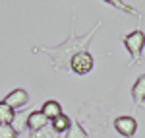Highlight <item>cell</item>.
I'll return each mask as SVG.
<instances>
[{
  "label": "cell",
  "mask_w": 145,
  "mask_h": 138,
  "mask_svg": "<svg viewBox=\"0 0 145 138\" xmlns=\"http://www.w3.org/2000/svg\"><path fill=\"white\" fill-rule=\"evenodd\" d=\"M2 101L8 105V107H12L14 111H22V109H25L27 103H29V93L25 92L23 88H16V90H12L10 93H6V97H4Z\"/></svg>",
  "instance_id": "277c9868"
},
{
  "label": "cell",
  "mask_w": 145,
  "mask_h": 138,
  "mask_svg": "<svg viewBox=\"0 0 145 138\" xmlns=\"http://www.w3.org/2000/svg\"><path fill=\"white\" fill-rule=\"evenodd\" d=\"M70 125H72V119H70L68 115H64V113H62L60 117H56L54 121H50V127L54 128V132L60 134V136H64V134L68 132Z\"/></svg>",
  "instance_id": "9c48e42d"
},
{
  "label": "cell",
  "mask_w": 145,
  "mask_h": 138,
  "mask_svg": "<svg viewBox=\"0 0 145 138\" xmlns=\"http://www.w3.org/2000/svg\"><path fill=\"white\" fill-rule=\"evenodd\" d=\"M93 66H95V60H93V55H91L89 51L78 53L76 57L72 58V62H70V70L74 74H78V76L89 74L91 70H93Z\"/></svg>",
  "instance_id": "3957f363"
},
{
  "label": "cell",
  "mask_w": 145,
  "mask_h": 138,
  "mask_svg": "<svg viewBox=\"0 0 145 138\" xmlns=\"http://www.w3.org/2000/svg\"><path fill=\"white\" fill-rule=\"evenodd\" d=\"M108 4H110V6H114V8H120V10L126 12V14H132V16H135L137 20H141V14L135 10L134 6L126 4V2H122V0H108Z\"/></svg>",
  "instance_id": "4fadbf2b"
},
{
  "label": "cell",
  "mask_w": 145,
  "mask_h": 138,
  "mask_svg": "<svg viewBox=\"0 0 145 138\" xmlns=\"http://www.w3.org/2000/svg\"><path fill=\"white\" fill-rule=\"evenodd\" d=\"M132 99L135 105H143L145 101V74H141L132 86Z\"/></svg>",
  "instance_id": "52a82bcc"
},
{
  "label": "cell",
  "mask_w": 145,
  "mask_h": 138,
  "mask_svg": "<svg viewBox=\"0 0 145 138\" xmlns=\"http://www.w3.org/2000/svg\"><path fill=\"white\" fill-rule=\"evenodd\" d=\"M64 138H89V134L85 132V128L81 127L79 121H72V125L68 128V132L64 134Z\"/></svg>",
  "instance_id": "30bf717a"
},
{
  "label": "cell",
  "mask_w": 145,
  "mask_h": 138,
  "mask_svg": "<svg viewBox=\"0 0 145 138\" xmlns=\"http://www.w3.org/2000/svg\"><path fill=\"white\" fill-rule=\"evenodd\" d=\"M58 138H64V136H58Z\"/></svg>",
  "instance_id": "2e32d148"
},
{
  "label": "cell",
  "mask_w": 145,
  "mask_h": 138,
  "mask_svg": "<svg viewBox=\"0 0 145 138\" xmlns=\"http://www.w3.org/2000/svg\"><path fill=\"white\" fill-rule=\"evenodd\" d=\"M14 117H16V111L0 99V125H12Z\"/></svg>",
  "instance_id": "8fae6325"
},
{
  "label": "cell",
  "mask_w": 145,
  "mask_h": 138,
  "mask_svg": "<svg viewBox=\"0 0 145 138\" xmlns=\"http://www.w3.org/2000/svg\"><path fill=\"white\" fill-rule=\"evenodd\" d=\"M41 111H43V115L48 119V121H54L56 117L62 115V105L58 103L56 99H46L43 107H41Z\"/></svg>",
  "instance_id": "ba28073f"
},
{
  "label": "cell",
  "mask_w": 145,
  "mask_h": 138,
  "mask_svg": "<svg viewBox=\"0 0 145 138\" xmlns=\"http://www.w3.org/2000/svg\"><path fill=\"white\" fill-rule=\"evenodd\" d=\"M58 136H60V134H56V132H54V128L50 127V125L31 134V138H58Z\"/></svg>",
  "instance_id": "5bb4252c"
},
{
  "label": "cell",
  "mask_w": 145,
  "mask_h": 138,
  "mask_svg": "<svg viewBox=\"0 0 145 138\" xmlns=\"http://www.w3.org/2000/svg\"><path fill=\"white\" fill-rule=\"evenodd\" d=\"M29 113H16L14 121H12V127H14V130L18 134H22L23 130H27V117H29Z\"/></svg>",
  "instance_id": "7c38bea8"
},
{
  "label": "cell",
  "mask_w": 145,
  "mask_h": 138,
  "mask_svg": "<svg viewBox=\"0 0 145 138\" xmlns=\"http://www.w3.org/2000/svg\"><path fill=\"white\" fill-rule=\"evenodd\" d=\"M20 134L14 130L12 125H0V138H18Z\"/></svg>",
  "instance_id": "9a60e30c"
},
{
  "label": "cell",
  "mask_w": 145,
  "mask_h": 138,
  "mask_svg": "<svg viewBox=\"0 0 145 138\" xmlns=\"http://www.w3.org/2000/svg\"><path fill=\"white\" fill-rule=\"evenodd\" d=\"M114 128H116V132L122 134L124 138H134L135 130H137V123H135L134 117L122 115V117H116V119H114Z\"/></svg>",
  "instance_id": "5b68a950"
},
{
  "label": "cell",
  "mask_w": 145,
  "mask_h": 138,
  "mask_svg": "<svg viewBox=\"0 0 145 138\" xmlns=\"http://www.w3.org/2000/svg\"><path fill=\"white\" fill-rule=\"evenodd\" d=\"M124 47L128 49L130 57H132V64H137L139 58H141V53H143V47H145V31L141 29H134L130 31L128 35H124Z\"/></svg>",
  "instance_id": "7a4b0ae2"
},
{
  "label": "cell",
  "mask_w": 145,
  "mask_h": 138,
  "mask_svg": "<svg viewBox=\"0 0 145 138\" xmlns=\"http://www.w3.org/2000/svg\"><path fill=\"white\" fill-rule=\"evenodd\" d=\"M101 25H103V20H99V22L95 23L87 33L76 35V33H74V16H72V27H70V35H68V39H64V41L58 43V45H50V47H48V45L33 47L31 51H33V53H41V55H46L48 60H50V64H52L56 70H60V72H68V70H70V62H72V58L76 57L78 53L89 51L91 39H93L95 33L101 29Z\"/></svg>",
  "instance_id": "6da1fadb"
},
{
  "label": "cell",
  "mask_w": 145,
  "mask_h": 138,
  "mask_svg": "<svg viewBox=\"0 0 145 138\" xmlns=\"http://www.w3.org/2000/svg\"><path fill=\"white\" fill-rule=\"evenodd\" d=\"M48 125H50V121L43 115L41 109H33V111L29 113V117H27V130H29L31 134L37 132V130H41V128L48 127Z\"/></svg>",
  "instance_id": "8992f818"
}]
</instances>
